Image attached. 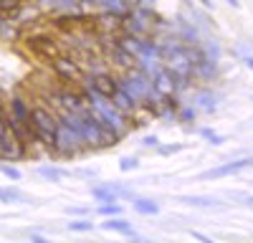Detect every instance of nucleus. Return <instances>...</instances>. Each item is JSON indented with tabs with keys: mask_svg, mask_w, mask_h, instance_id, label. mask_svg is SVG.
Wrapping results in <instances>:
<instances>
[{
	"mask_svg": "<svg viewBox=\"0 0 253 243\" xmlns=\"http://www.w3.org/2000/svg\"><path fill=\"white\" fill-rule=\"evenodd\" d=\"M31 119H33V134L41 142V147H43L48 155H53V137H56V127H58L56 109L43 104V101H33Z\"/></svg>",
	"mask_w": 253,
	"mask_h": 243,
	"instance_id": "f257e3e1",
	"label": "nucleus"
},
{
	"mask_svg": "<svg viewBox=\"0 0 253 243\" xmlns=\"http://www.w3.org/2000/svg\"><path fill=\"white\" fill-rule=\"evenodd\" d=\"M86 142H84L81 132L71 129L69 124H63L58 119V127H56V137H53V155L56 157H76L81 152H86Z\"/></svg>",
	"mask_w": 253,
	"mask_h": 243,
	"instance_id": "f03ea898",
	"label": "nucleus"
},
{
	"mask_svg": "<svg viewBox=\"0 0 253 243\" xmlns=\"http://www.w3.org/2000/svg\"><path fill=\"white\" fill-rule=\"evenodd\" d=\"M119 86L142 107L144 99H147V94H150V89H152V79L147 76L142 69L134 66V69H129V71L119 74Z\"/></svg>",
	"mask_w": 253,
	"mask_h": 243,
	"instance_id": "7ed1b4c3",
	"label": "nucleus"
},
{
	"mask_svg": "<svg viewBox=\"0 0 253 243\" xmlns=\"http://www.w3.org/2000/svg\"><path fill=\"white\" fill-rule=\"evenodd\" d=\"M48 66H51V71H53L61 81H66V84H76V86H79L81 81H84V76H86V74H84V69H81V64L76 61V56H71V53H66V51L58 53L56 58H51Z\"/></svg>",
	"mask_w": 253,
	"mask_h": 243,
	"instance_id": "20e7f679",
	"label": "nucleus"
},
{
	"mask_svg": "<svg viewBox=\"0 0 253 243\" xmlns=\"http://www.w3.org/2000/svg\"><path fill=\"white\" fill-rule=\"evenodd\" d=\"M26 155H28L26 142L20 139V137L13 132V127L5 122V124H3V134H0V160L15 162V160H23Z\"/></svg>",
	"mask_w": 253,
	"mask_h": 243,
	"instance_id": "39448f33",
	"label": "nucleus"
},
{
	"mask_svg": "<svg viewBox=\"0 0 253 243\" xmlns=\"http://www.w3.org/2000/svg\"><path fill=\"white\" fill-rule=\"evenodd\" d=\"M26 46H28V51L33 56L43 58V61H51L58 53H63V46L58 43L53 36H28L26 38Z\"/></svg>",
	"mask_w": 253,
	"mask_h": 243,
	"instance_id": "423d86ee",
	"label": "nucleus"
},
{
	"mask_svg": "<svg viewBox=\"0 0 253 243\" xmlns=\"http://www.w3.org/2000/svg\"><path fill=\"white\" fill-rule=\"evenodd\" d=\"M253 167V157H243V160H233V162H225V165L218 167H210L205 172L198 175V180H220V177H230V175H238L243 170Z\"/></svg>",
	"mask_w": 253,
	"mask_h": 243,
	"instance_id": "0eeeda50",
	"label": "nucleus"
},
{
	"mask_svg": "<svg viewBox=\"0 0 253 243\" xmlns=\"http://www.w3.org/2000/svg\"><path fill=\"white\" fill-rule=\"evenodd\" d=\"M122 18H124V15L101 8L99 13L91 15V20H94V33H122Z\"/></svg>",
	"mask_w": 253,
	"mask_h": 243,
	"instance_id": "6e6552de",
	"label": "nucleus"
},
{
	"mask_svg": "<svg viewBox=\"0 0 253 243\" xmlns=\"http://www.w3.org/2000/svg\"><path fill=\"white\" fill-rule=\"evenodd\" d=\"M84 84L94 86L104 96H112L119 86V74L117 71H104V74H94V76H84Z\"/></svg>",
	"mask_w": 253,
	"mask_h": 243,
	"instance_id": "1a4fd4ad",
	"label": "nucleus"
},
{
	"mask_svg": "<svg viewBox=\"0 0 253 243\" xmlns=\"http://www.w3.org/2000/svg\"><path fill=\"white\" fill-rule=\"evenodd\" d=\"M177 202H185V205H193V208H215V210L225 208V202L218 195H180Z\"/></svg>",
	"mask_w": 253,
	"mask_h": 243,
	"instance_id": "9d476101",
	"label": "nucleus"
},
{
	"mask_svg": "<svg viewBox=\"0 0 253 243\" xmlns=\"http://www.w3.org/2000/svg\"><path fill=\"white\" fill-rule=\"evenodd\" d=\"M193 107L203 114H213L218 109V96L213 94V89H198L193 94Z\"/></svg>",
	"mask_w": 253,
	"mask_h": 243,
	"instance_id": "9b49d317",
	"label": "nucleus"
},
{
	"mask_svg": "<svg viewBox=\"0 0 253 243\" xmlns=\"http://www.w3.org/2000/svg\"><path fill=\"white\" fill-rule=\"evenodd\" d=\"M152 86L160 91V94H175V71H170L167 66H162L155 76H152Z\"/></svg>",
	"mask_w": 253,
	"mask_h": 243,
	"instance_id": "f8f14e48",
	"label": "nucleus"
},
{
	"mask_svg": "<svg viewBox=\"0 0 253 243\" xmlns=\"http://www.w3.org/2000/svg\"><path fill=\"white\" fill-rule=\"evenodd\" d=\"M200 48H203L205 58H210L213 64H220V61H223V46H220V40H218L213 33L203 36V40H200Z\"/></svg>",
	"mask_w": 253,
	"mask_h": 243,
	"instance_id": "ddd939ff",
	"label": "nucleus"
},
{
	"mask_svg": "<svg viewBox=\"0 0 253 243\" xmlns=\"http://www.w3.org/2000/svg\"><path fill=\"white\" fill-rule=\"evenodd\" d=\"M101 228H104V231L122 233V236H129V238H139V236L134 233V228H132V223H129V220H124V218H119V215H109L107 220L101 223Z\"/></svg>",
	"mask_w": 253,
	"mask_h": 243,
	"instance_id": "4468645a",
	"label": "nucleus"
},
{
	"mask_svg": "<svg viewBox=\"0 0 253 243\" xmlns=\"http://www.w3.org/2000/svg\"><path fill=\"white\" fill-rule=\"evenodd\" d=\"M218 66H220V64H213L210 58H205V61H200V64H195V69H193V79L203 81V84H210V81H215V79H218Z\"/></svg>",
	"mask_w": 253,
	"mask_h": 243,
	"instance_id": "2eb2a0df",
	"label": "nucleus"
},
{
	"mask_svg": "<svg viewBox=\"0 0 253 243\" xmlns=\"http://www.w3.org/2000/svg\"><path fill=\"white\" fill-rule=\"evenodd\" d=\"M112 101H114V107H117L119 112H124L126 117H132V114L137 112V107H139L137 101H134V99H132L129 94H126V91H124L122 86H117V91L112 94Z\"/></svg>",
	"mask_w": 253,
	"mask_h": 243,
	"instance_id": "dca6fc26",
	"label": "nucleus"
},
{
	"mask_svg": "<svg viewBox=\"0 0 253 243\" xmlns=\"http://www.w3.org/2000/svg\"><path fill=\"white\" fill-rule=\"evenodd\" d=\"M38 175L43 177V180H48V182H61V180L71 177V170L58 167V165H41L38 167Z\"/></svg>",
	"mask_w": 253,
	"mask_h": 243,
	"instance_id": "f3484780",
	"label": "nucleus"
},
{
	"mask_svg": "<svg viewBox=\"0 0 253 243\" xmlns=\"http://www.w3.org/2000/svg\"><path fill=\"white\" fill-rule=\"evenodd\" d=\"M132 200H134L132 205L139 215H157L160 213V202L152 198H132Z\"/></svg>",
	"mask_w": 253,
	"mask_h": 243,
	"instance_id": "a211bd4d",
	"label": "nucleus"
},
{
	"mask_svg": "<svg viewBox=\"0 0 253 243\" xmlns=\"http://www.w3.org/2000/svg\"><path fill=\"white\" fill-rule=\"evenodd\" d=\"M26 200V195L20 193L18 188H0V202H3V205H10V202H23Z\"/></svg>",
	"mask_w": 253,
	"mask_h": 243,
	"instance_id": "6ab92c4d",
	"label": "nucleus"
},
{
	"mask_svg": "<svg viewBox=\"0 0 253 243\" xmlns=\"http://www.w3.org/2000/svg\"><path fill=\"white\" fill-rule=\"evenodd\" d=\"M66 228H69L71 233H91V231H94V223H91V218L84 215V218H79V220H71Z\"/></svg>",
	"mask_w": 253,
	"mask_h": 243,
	"instance_id": "aec40b11",
	"label": "nucleus"
},
{
	"mask_svg": "<svg viewBox=\"0 0 253 243\" xmlns=\"http://www.w3.org/2000/svg\"><path fill=\"white\" fill-rule=\"evenodd\" d=\"M198 114H200V112H198L193 104H180V109H177L175 117H177L180 122H185V124H190V122H195V119H198Z\"/></svg>",
	"mask_w": 253,
	"mask_h": 243,
	"instance_id": "412c9836",
	"label": "nucleus"
},
{
	"mask_svg": "<svg viewBox=\"0 0 253 243\" xmlns=\"http://www.w3.org/2000/svg\"><path fill=\"white\" fill-rule=\"evenodd\" d=\"M23 3H26V0H0V13L13 18L20 8H23Z\"/></svg>",
	"mask_w": 253,
	"mask_h": 243,
	"instance_id": "4be33fe9",
	"label": "nucleus"
},
{
	"mask_svg": "<svg viewBox=\"0 0 253 243\" xmlns=\"http://www.w3.org/2000/svg\"><path fill=\"white\" fill-rule=\"evenodd\" d=\"M96 210H99V215H104V218H109V215H122V205H119V200L101 202V205H99Z\"/></svg>",
	"mask_w": 253,
	"mask_h": 243,
	"instance_id": "5701e85b",
	"label": "nucleus"
},
{
	"mask_svg": "<svg viewBox=\"0 0 253 243\" xmlns=\"http://www.w3.org/2000/svg\"><path fill=\"white\" fill-rule=\"evenodd\" d=\"M107 185H109V190L117 195V200H124V198H129V200H132V198H137L134 190H132V188H126V185H119V182H107Z\"/></svg>",
	"mask_w": 253,
	"mask_h": 243,
	"instance_id": "b1692460",
	"label": "nucleus"
},
{
	"mask_svg": "<svg viewBox=\"0 0 253 243\" xmlns=\"http://www.w3.org/2000/svg\"><path fill=\"white\" fill-rule=\"evenodd\" d=\"M200 137H203V139H208V142H210V145H213V147H220L223 142H225V139H223V137H220L218 132H213L210 127H203V129H200Z\"/></svg>",
	"mask_w": 253,
	"mask_h": 243,
	"instance_id": "393cba45",
	"label": "nucleus"
},
{
	"mask_svg": "<svg viewBox=\"0 0 253 243\" xmlns=\"http://www.w3.org/2000/svg\"><path fill=\"white\" fill-rule=\"evenodd\" d=\"M137 167H139V160L132 157V155H126V157L119 160V170H122V172H132V170H137Z\"/></svg>",
	"mask_w": 253,
	"mask_h": 243,
	"instance_id": "a878e982",
	"label": "nucleus"
},
{
	"mask_svg": "<svg viewBox=\"0 0 253 243\" xmlns=\"http://www.w3.org/2000/svg\"><path fill=\"white\" fill-rule=\"evenodd\" d=\"M0 172H3L8 180H13V182H18L20 177H23V172H20L15 165H0Z\"/></svg>",
	"mask_w": 253,
	"mask_h": 243,
	"instance_id": "bb28decb",
	"label": "nucleus"
},
{
	"mask_svg": "<svg viewBox=\"0 0 253 243\" xmlns=\"http://www.w3.org/2000/svg\"><path fill=\"white\" fill-rule=\"evenodd\" d=\"M228 198H230V200H243V205L253 208V195H251V193H241V190H236V193H228Z\"/></svg>",
	"mask_w": 253,
	"mask_h": 243,
	"instance_id": "cd10ccee",
	"label": "nucleus"
},
{
	"mask_svg": "<svg viewBox=\"0 0 253 243\" xmlns=\"http://www.w3.org/2000/svg\"><path fill=\"white\" fill-rule=\"evenodd\" d=\"M182 150H185L182 145H157L160 155H175V152H182Z\"/></svg>",
	"mask_w": 253,
	"mask_h": 243,
	"instance_id": "c85d7f7f",
	"label": "nucleus"
},
{
	"mask_svg": "<svg viewBox=\"0 0 253 243\" xmlns=\"http://www.w3.org/2000/svg\"><path fill=\"white\" fill-rule=\"evenodd\" d=\"M74 177H84V180H94L99 172L96 170H91V167H81V170H76V172H71Z\"/></svg>",
	"mask_w": 253,
	"mask_h": 243,
	"instance_id": "c756f323",
	"label": "nucleus"
},
{
	"mask_svg": "<svg viewBox=\"0 0 253 243\" xmlns=\"http://www.w3.org/2000/svg\"><path fill=\"white\" fill-rule=\"evenodd\" d=\"M157 145H160V137H157V134H147V137L142 139V147H147V150L157 147Z\"/></svg>",
	"mask_w": 253,
	"mask_h": 243,
	"instance_id": "7c9ffc66",
	"label": "nucleus"
},
{
	"mask_svg": "<svg viewBox=\"0 0 253 243\" xmlns=\"http://www.w3.org/2000/svg\"><path fill=\"white\" fill-rule=\"evenodd\" d=\"M66 213H69V215H89L91 210H89V208H71V205H69Z\"/></svg>",
	"mask_w": 253,
	"mask_h": 243,
	"instance_id": "2f4dec72",
	"label": "nucleus"
},
{
	"mask_svg": "<svg viewBox=\"0 0 253 243\" xmlns=\"http://www.w3.org/2000/svg\"><path fill=\"white\" fill-rule=\"evenodd\" d=\"M243 64H246V69L253 71V53H246V56H243Z\"/></svg>",
	"mask_w": 253,
	"mask_h": 243,
	"instance_id": "473e14b6",
	"label": "nucleus"
},
{
	"mask_svg": "<svg viewBox=\"0 0 253 243\" xmlns=\"http://www.w3.org/2000/svg\"><path fill=\"white\" fill-rule=\"evenodd\" d=\"M193 3H198V5H203L205 10H210V8H213V0H193Z\"/></svg>",
	"mask_w": 253,
	"mask_h": 243,
	"instance_id": "72a5a7b5",
	"label": "nucleus"
},
{
	"mask_svg": "<svg viewBox=\"0 0 253 243\" xmlns=\"http://www.w3.org/2000/svg\"><path fill=\"white\" fill-rule=\"evenodd\" d=\"M157 0H139V5H147V8H155Z\"/></svg>",
	"mask_w": 253,
	"mask_h": 243,
	"instance_id": "f704fd0d",
	"label": "nucleus"
},
{
	"mask_svg": "<svg viewBox=\"0 0 253 243\" xmlns=\"http://www.w3.org/2000/svg\"><path fill=\"white\" fill-rule=\"evenodd\" d=\"M193 238H198V241H205V243H210V238H208V236H203V233H198V231L193 233Z\"/></svg>",
	"mask_w": 253,
	"mask_h": 243,
	"instance_id": "c9c22d12",
	"label": "nucleus"
},
{
	"mask_svg": "<svg viewBox=\"0 0 253 243\" xmlns=\"http://www.w3.org/2000/svg\"><path fill=\"white\" fill-rule=\"evenodd\" d=\"M225 3H228L230 8H241V0H225Z\"/></svg>",
	"mask_w": 253,
	"mask_h": 243,
	"instance_id": "e433bc0d",
	"label": "nucleus"
},
{
	"mask_svg": "<svg viewBox=\"0 0 253 243\" xmlns=\"http://www.w3.org/2000/svg\"><path fill=\"white\" fill-rule=\"evenodd\" d=\"M31 241H36V243H43L46 238H43V236H38V233H33V236H31Z\"/></svg>",
	"mask_w": 253,
	"mask_h": 243,
	"instance_id": "4c0bfd02",
	"label": "nucleus"
},
{
	"mask_svg": "<svg viewBox=\"0 0 253 243\" xmlns=\"http://www.w3.org/2000/svg\"><path fill=\"white\" fill-rule=\"evenodd\" d=\"M5 20H8V15H3V13H0V28L5 26Z\"/></svg>",
	"mask_w": 253,
	"mask_h": 243,
	"instance_id": "58836bf2",
	"label": "nucleus"
},
{
	"mask_svg": "<svg viewBox=\"0 0 253 243\" xmlns=\"http://www.w3.org/2000/svg\"><path fill=\"white\" fill-rule=\"evenodd\" d=\"M81 3H89V5H94V8H96V0H81Z\"/></svg>",
	"mask_w": 253,
	"mask_h": 243,
	"instance_id": "ea45409f",
	"label": "nucleus"
}]
</instances>
